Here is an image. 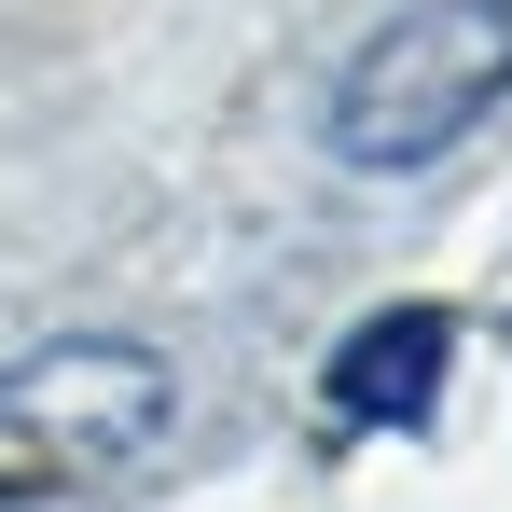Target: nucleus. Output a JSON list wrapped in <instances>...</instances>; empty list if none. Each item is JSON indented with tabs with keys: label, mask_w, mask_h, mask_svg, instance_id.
Masks as SVG:
<instances>
[{
	"label": "nucleus",
	"mask_w": 512,
	"mask_h": 512,
	"mask_svg": "<svg viewBox=\"0 0 512 512\" xmlns=\"http://www.w3.org/2000/svg\"><path fill=\"white\" fill-rule=\"evenodd\" d=\"M499 97H512V0H402L374 42H346L333 97H319V153L346 180H416Z\"/></svg>",
	"instance_id": "obj_1"
},
{
	"label": "nucleus",
	"mask_w": 512,
	"mask_h": 512,
	"mask_svg": "<svg viewBox=\"0 0 512 512\" xmlns=\"http://www.w3.org/2000/svg\"><path fill=\"white\" fill-rule=\"evenodd\" d=\"M443 305H388V319H360V333L333 346V402L346 416H416L429 374H443Z\"/></svg>",
	"instance_id": "obj_3"
},
{
	"label": "nucleus",
	"mask_w": 512,
	"mask_h": 512,
	"mask_svg": "<svg viewBox=\"0 0 512 512\" xmlns=\"http://www.w3.org/2000/svg\"><path fill=\"white\" fill-rule=\"evenodd\" d=\"M180 429V360L139 333H56L0 360V485H111Z\"/></svg>",
	"instance_id": "obj_2"
}]
</instances>
